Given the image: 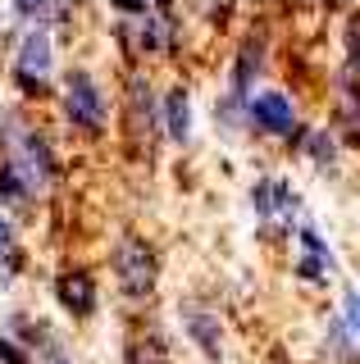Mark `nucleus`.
I'll return each instance as SVG.
<instances>
[{"label": "nucleus", "mask_w": 360, "mask_h": 364, "mask_svg": "<svg viewBox=\"0 0 360 364\" xmlns=\"http://www.w3.org/2000/svg\"><path fill=\"white\" fill-rule=\"evenodd\" d=\"M246 114H251V123L260 132H274V136H292V128H297V109H292V100L283 91H260V96H251Z\"/></svg>", "instance_id": "20e7f679"}, {"label": "nucleus", "mask_w": 360, "mask_h": 364, "mask_svg": "<svg viewBox=\"0 0 360 364\" xmlns=\"http://www.w3.org/2000/svg\"><path fill=\"white\" fill-rule=\"evenodd\" d=\"M329 269H333V255H329V246H324V237L314 232V228H301V264H297V273L310 278V282H319V278H329Z\"/></svg>", "instance_id": "1a4fd4ad"}, {"label": "nucleus", "mask_w": 360, "mask_h": 364, "mask_svg": "<svg viewBox=\"0 0 360 364\" xmlns=\"http://www.w3.org/2000/svg\"><path fill=\"white\" fill-rule=\"evenodd\" d=\"M14 9H18L23 18H51L60 5H55V0H14Z\"/></svg>", "instance_id": "4468645a"}, {"label": "nucleus", "mask_w": 360, "mask_h": 364, "mask_svg": "<svg viewBox=\"0 0 360 364\" xmlns=\"http://www.w3.org/2000/svg\"><path fill=\"white\" fill-rule=\"evenodd\" d=\"M310 155L319 159V164H324V159H333V141H329L324 132H314V136H310Z\"/></svg>", "instance_id": "2eb2a0df"}, {"label": "nucleus", "mask_w": 360, "mask_h": 364, "mask_svg": "<svg viewBox=\"0 0 360 364\" xmlns=\"http://www.w3.org/2000/svg\"><path fill=\"white\" fill-rule=\"evenodd\" d=\"M32 196V187H28V178L18 173V164L9 159L5 168H0V200L5 205H18V200H28Z\"/></svg>", "instance_id": "f8f14e48"}, {"label": "nucleus", "mask_w": 360, "mask_h": 364, "mask_svg": "<svg viewBox=\"0 0 360 364\" xmlns=\"http://www.w3.org/2000/svg\"><path fill=\"white\" fill-rule=\"evenodd\" d=\"M64 109H69V123L83 128V132L105 128V96H100V87L92 82L87 68H73V73L64 77Z\"/></svg>", "instance_id": "f257e3e1"}, {"label": "nucleus", "mask_w": 360, "mask_h": 364, "mask_svg": "<svg viewBox=\"0 0 360 364\" xmlns=\"http://www.w3.org/2000/svg\"><path fill=\"white\" fill-rule=\"evenodd\" d=\"M14 164H18V173L28 178V187H32V191H41V187L51 182V173H55L51 151H46V141H41V136H23V141H18Z\"/></svg>", "instance_id": "423d86ee"}, {"label": "nucleus", "mask_w": 360, "mask_h": 364, "mask_svg": "<svg viewBox=\"0 0 360 364\" xmlns=\"http://www.w3.org/2000/svg\"><path fill=\"white\" fill-rule=\"evenodd\" d=\"M0 360H5V364H28V355H23V350H18L9 337H0Z\"/></svg>", "instance_id": "dca6fc26"}, {"label": "nucleus", "mask_w": 360, "mask_h": 364, "mask_svg": "<svg viewBox=\"0 0 360 364\" xmlns=\"http://www.w3.org/2000/svg\"><path fill=\"white\" fill-rule=\"evenodd\" d=\"M23 337L32 341V360H37V364H73V355L64 350V341L55 337L46 323H28Z\"/></svg>", "instance_id": "9d476101"}, {"label": "nucleus", "mask_w": 360, "mask_h": 364, "mask_svg": "<svg viewBox=\"0 0 360 364\" xmlns=\"http://www.w3.org/2000/svg\"><path fill=\"white\" fill-rule=\"evenodd\" d=\"M9 250H14V232H9V219L0 214V259H9Z\"/></svg>", "instance_id": "f3484780"}, {"label": "nucleus", "mask_w": 360, "mask_h": 364, "mask_svg": "<svg viewBox=\"0 0 360 364\" xmlns=\"http://www.w3.org/2000/svg\"><path fill=\"white\" fill-rule=\"evenodd\" d=\"M60 305L73 318H87V314H92L96 310V282H92V273H83V269L64 273V278H60Z\"/></svg>", "instance_id": "0eeeda50"}, {"label": "nucleus", "mask_w": 360, "mask_h": 364, "mask_svg": "<svg viewBox=\"0 0 360 364\" xmlns=\"http://www.w3.org/2000/svg\"><path fill=\"white\" fill-rule=\"evenodd\" d=\"M337 323H342V333L356 341L360 346V291H351L346 296V305H342V318H337Z\"/></svg>", "instance_id": "ddd939ff"}, {"label": "nucleus", "mask_w": 360, "mask_h": 364, "mask_svg": "<svg viewBox=\"0 0 360 364\" xmlns=\"http://www.w3.org/2000/svg\"><path fill=\"white\" fill-rule=\"evenodd\" d=\"M351 50H356V60H360V23H356V37H351Z\"/></svg>", "instance_id": "a211bd4d"}, {"label": "nucleus", "mask_w": 360, "mask_h": 364, "mask_svg": "<svg viewBox=\"0 0 360 364\" xmlns=\"http://www.w3.org/2000/svg\"><path fill=\"white\" fill-rule=\"evenodd\" d=\"M251 205L260 219H274V223H292L297 219V191H292V182L283 178H260L251 191Z\"/></svg>", "instance_id": "39448f33"}, {"label": "nucleus", "mask_w": 360, "mask_h": 364, "mask_svg": "<svg viewBox=\"0 0 360 364\" xmlns=\"http://www.w3.org/2000/svg\"><path fill=\"white\" fill-rule=\"evenodd\" d=\"M115 273H119V287L128 291L132 301L151 296V287H155V255H151V246H146L142 237H128V242H119Z\"/></svg>", "instance_id": "f03ea898"}, {"label": "nucleus", "mask_w": 360, "mask_h": 364, "mask_svg": "<svg viewBox=\"0 0 360 364\" xmlns=\"http://www.w3.org/2000/svg\"><path fill=\"white\" fill-rule=\"evenodd\" d=\"M183 328H187V337L206 350V360H219V318L215 314L201 310V305H183Z\"/></svg>", "instance_id": "6e6552de"}, {"label": "nucleus", "mask_w": 360, "mask_h": 364, "mask_svg": "<svg viewBox=\"0 0 360 364\" xmlns=\"http://www.w3.org/2000/svg\"><path fill=\"white\" fill-rule=\"evenodd\" d=\"M14 73H18V82H23L28 91L32 87H46L51 82V37L41 28H32L28 37H23V46H18V60H14Z\"/></svg>", "instance_id": "7ed1b4c3"}, {"label": "nucleus", "mask_w": 360, "mask_h": 364, "mask_svg": "<svg viewBox=\"0 0 360 364\" xmlns=\"http://www.w3.org/2000/svg\"><path fill=\"white\" fill-rule=\"evenodd\" d=\"M164 123H169V136H174V141H187V136H192V100H187L183 87H174L164 96Z\"/></svg>", "instance_id": "9b49d317"}]
</instances>
